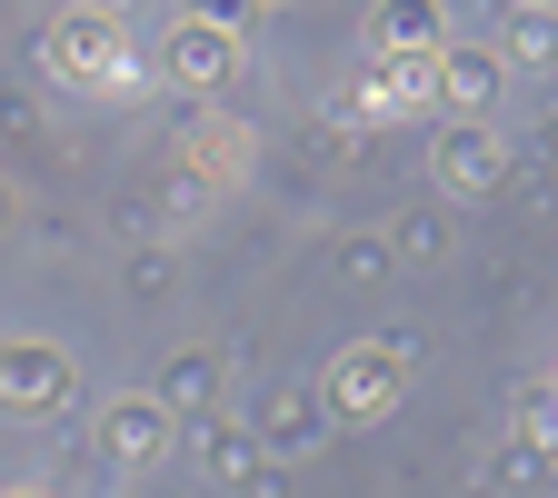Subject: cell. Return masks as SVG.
<instances>
[{"label": "cell", "instance_id": "1", "mask_svg": "<svg viewBox=\"0 0 558 498\" xmlns=\"http://www.w3.org/2000/svg\"><path fill=\"white\" fill-rule=\"evenodd\" d=\"M50 70H60L70 90H130V81H140L130 31H120L110 11H90V21H50Z\"/></svg>", "mask_w": 558, "mask_h": 498}, {"label": "cell", "instance_id": "2", "mask_svg": "<svg viewBox=\"0 0 558 498\" xmlns=\"http://www.w3.org/2000/svg\"><path fill=\"white\" fill-rule=\"evenodd\" d=\"M399 349H349V360H339V379H329V399L349 409V418H369V409H389L399 399Z\"/></svg>", "mask_w": 558, "mask_h": 498}, {"label": "cell", "instance_id": "3", "mask_svg": "<svg viewBox=\"0 0 558 498\" xmlns=\"http://www.w3.org/2000/svg\"><path fill=\"white\" fill-rule=\"evenodd\" d=\"M60 379H70V360H60L50 339L0 349V399H11V409H50V399H60Z\"/></svg>", "mask_w": 558, "mask_h": 498}, {"label": "cell", "instance_id": "4", "mask_svg": "<svg viewBox=\"0 0 558 498\" xmlns=\"http://www.w3.org/2000/svg\"><path fill=\"white\" fill-rule=\"evenodd\" d=\"M230 50H240V40H230L220 21H180V31H170V60H160V70H170L180 90H209V81L230 70Z\"/></svg>", "mask_w": 558, "mask_h": 498}, {"label": "cell", "instance_id": "5", "mask_svg": "<svg viewBox=\"0 0 558 498\" xmlns=\"http://www.w3.org/2000/svg\"><path fill=\"white\" fill-rule=\"evenodd\" d=\"M439 180L449 190H488V180H499V139H488V130H459L449 150H439Z\"/></svg>", "mask_w": 558, "mask_h": 498}, {"label": "cell", "instance_id": "6", "mask_svg": "<svg viewBox=\"0 0 558 498\" xmlns=\"http://www.w3.org/2000/svg\"><path fill=\"white\" fill-rule=\"evenodd\" d=\"M160 439H170V418H160L150 399H120V409H110V459H150Z\"/></svg>", "mask_w": 558, "mask_h": 498}, {"label": "cell", "instance_id": "7", "mask_svg": "<svg viewBox=\"0 0 558 498\" xmlns=\"http://www.w3.org/2000/svg\"><path fill=\"white\" fill-rule=\"evenodd\" d=\"M11 498H40V488H11Z\"/></svg>", "mask_w": 558, "mask_h": 498}]
</instances>
